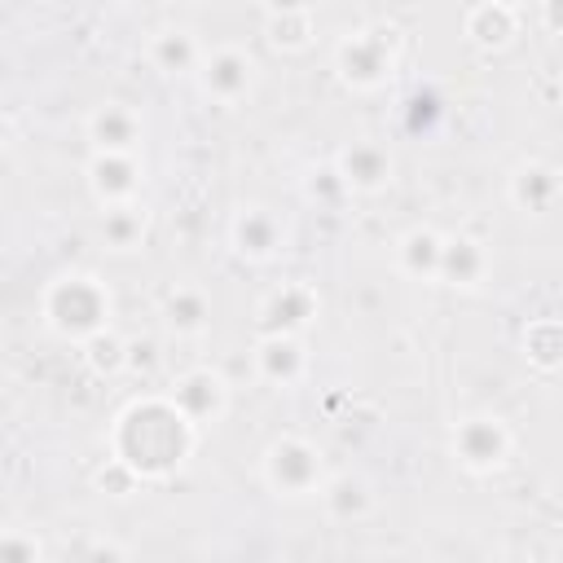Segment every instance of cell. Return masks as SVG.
I'll list each match as a JSON object with an SVG mask.
<instances>
[{
	"label": "cell",
	"mask_w": 563,
	"mask_h": 563,
	"mask_svg": "<svg viewBox=\"0 0 563 563\" xmlns=\"http://www.w3.org/2000/svg\"><path fill=\"white\" fill-rule=\"evenodd\" d=\"M198 427L176 409L172 396H136L128 400L110 422V457L123 462L141 484L145 479H172L198 449Z\"/></svg>",
	"instance_id": "6da1fadb"
},
{
	"label": "cell",
	"mask_w": 563,
	"mask_h": 563,
	"mask_svg": "<svg viewBox=\"0 0 563 563\" xmlns=\"http://www.w3.org/2000/svg\"><path fill=\"white\" fill-rule=\"evenodd\" d=\"M110 312H114L110 286L97 273H84V268L57 273L40 290V317H44V325L57 339L79 343V347L88 339H97L101 330H110Z\"/></svg>",
	"instance_id": "7a4b0ae2"
},
{
	"label": "cell",
	"mask_w": 563,
	"mask_h": 563,
	"mask_svg": "<svg viewBox=\"0 0 563 563\" xmlns=\"http://www.w3.org/2000/svg\"><path fill=\"white\" fill-rule=\"evenodd\" d=\"M330 66L339 75L343 88L352 92H378L396 79L400 70V35L396 26L387 22H365V26H352L334 40L330 48Z\"/></svg>",
	"instance_id": "3957f363"
},
{
	"label": "cell",
	"mask_w": 563,
	"mask_h": 563,
	"mask_svg": "<svg viewBox=\"0 0 563 563\" xmlns=\"http://www.w3.org/2000/svg\"><path fill=\"white\" fill-rule=\"evenodd\" d=\"M260 479L273 497L282 501H308L321 497V488L330 484L325 471V453L308 440V435H277L268 440V449L260 453Z\"/></svg>",
	"instance_id": "277c9868"
},
{
	"label": "cell",
	"mask_w": 563,
	"mask_h": 563,
	"mask_svg": "<svg viewBox=\"0 0 563 563\" xmlns=\"http://www.w3.org/2000/svg\"><path fill=\"white\" fill-rule=\"evenodd\" d=\"M510 453H515V431L497 413H466L449 431V457L466 475H493L510 462Z\"/></svg>",
	"instance_id": "5b68a950"
},
{
	"label": "cell",
	"mask_w": 563,
	"mask_h": 563,
	"mask_svg": "<svg viewBox=\"0 0 563 563\" xmlns=\"http://www.w3.org/2000/svg\"><path fill=\"white\" fill-rule=\"evenodd\" d=\"M194 79H198V92L207 101H216V106H242L255 92V84H260V62L242 44H216V48H207V57H202V66H198Z\"/></svg>",
	"instance_id": "8992f818"
},
{
	"label": "cell",
	"mask_w": 563,
	"mask_h": 563,
	"mask_svg": "<svg viewBox=\"0 0 563 563\" xmlns=\"http://www.w3.org/2000/svg\"><path fill=\"white\" fill-rule=\"evenodd\" d=\"M321 317V295L312 282H282L260 299L255 325L260 334H308Z\"/></svg>",
	"instance_id": "52a82bcc"
},
{
	"label": "cell",
	"mask_w": 563,
	"mask_h": 563,
	"mask_svg": "<svg viewBox=\"0 0 563 563\" xmlns=\"http://www.w3.org/2000/svg\"><path fill=\"white\" fill-rule=\"evenodd\" d=\"M330 167L339 172L343 189L347 194H383L391 180H396V158L383 141L374 136H356V141H343L330 158Z\"/></svg>",
	"instance_id": "ba28073f"
},
{
	"label": "cell",
	"mask_w": 563,
	"mask_h": 563,
	"mask_svg": "<svg viewBox=\"0 0 563 563\" xmlns=\"http://www.w3.org/2000/svg\"><path fill=\"white\" fill-rule=\"evenodd\" d=\"M172 400H176V409L202 431V427H211V422H220L224 413H229V383H224V374L220 369H211V365H189V369H180L176 378H172V391H167Z\"/></svg>",
	"instance_id": "9c48e42d"
},
{
	"label": "cell",
	"mask_w": 563,
	"mask_h": 563,
	"mask_svg": "<svg viewBox=\"0 0 563 563\" xmlns=\"http://www.w3.org/2000/svg\"><path fill=\"white\" fill-rule=\"evenodd\" d=\"M308 343L299 334H260L255 347H251V369L264 387H277V391H290L308 378Z\"/></svg>",
	"instance_id": "30bf717a"
},
{
	"label": "cell",
	"mask_w": 563,
	"mask_h": 563,
	"mask_svg": "<svg viewBox=\"0 0 563 563\" xmlns=\"http://www.w3.org/2000/svg\"><path fill=\"white\" fill-rule=\"evenodd\" d=\"M84 136L92 141V154H136L145 141V114L128 101H101L88 110Z\"/></svg>",
	"instance_id": "8fae6325"
},
{
	"label": "cell",
	"mask_w": 563,
	"mask_h": 563,
	"mask_svg": "<svg viewBox=\"0 0 563 563\" xmlns=\"http://www.w3.org/2000/svg\"><path fill=\"white\" fill-rule=\"evenodd\" d=\"M84 176H88V194L97 198L101 211L136 202L141 185H145V167L136 154H92Z\"/></svg>",
	"instance_id": "7c38bea8"
},
{
	"label": "cell",
	"mask_w": 563,
	"mask_h": 563,
	"mask_svg": "<svg viewBox=\"0 0 563 563\" xmlns=\"http://www.w3.org/2000/svg\"><path fill=\"white\" fill-rule=\"evenodd\" d=\"M229 246L246 264H268L286 246V224L268 207H255V202L251 207H238L233 220H229Z\"/></svg>",
	"instance_id": "4fadbf2b"
},
{
	"label": "cell",
	"mask_w": 563,
	"mask_h": 563,
	"mask_svg": "<svg viewBox=\"0 0 563 563\" xmlns=\"http://www.w3.org/2000/svg\"><path fill=\"white\" fill-rule=\"evenodd\" d=\"M559 198H563V172L545 158H523L506 176V202L523 216H545L559 207Z\"/></svg>",
	"instance_id": "5bb4252c"
},
{
	"label": "cell",
	"mask_w": 563,
	"mask_h": 563,
	"mask_svg": "<svg viewBox=\"0 0 563 563\" xmlns=\"http://www.w3.org/2000/svg\"><path fill=\"white\" fill-rule=\"evenodd\" d=\"M523 26V9L510 4V0H479V4H466L462 9V35L484 48V53H497V48H510L515 35Z\"/></svg>",
	"instance_id": "9a60e30c"
},
{
	"label": "cell",
	"mask_w": 563,
	"mask_h": 563,
	"mask_svg": "<svg viewBox=\"0 0 563 563\" xmlns=\"http://www.w3.org/2000/svg\"><path fill=\"white\" fill-rule=\"evenodd\" d=\"M202 57H207V44H202L198 31L185 26V22H167V26H158V31L145 40V62H150L158 75H198Z\"/></svg>",
	"instance_id": "2e32d148"
},
{
	"label": "cell",
	"mask_w": 563,
	"mask_h": 563,
	"mask_svg": "<svg viewBox=\"0 0 563 563\" xmlns=\"http://www.w3.org/2000/svg\"><path fill=\"white\" fill-rule=\"evenodd\" d=\"M493 273V251L475 233H444V260H440V282L453 290H479Z\"/></svg>",
	"instance_id": "e0dca14e"
},
{
	"label": "cell",
	"mask_w": 563,
	"mask_h": 563,
	"mask_svg": "<svg viewBox=\"0 0 563 563\" xmlns=\"http://www.w3.org/2000/svg\"><path fill=\"white\" fill-rule=\"evenodd\" d=\"M396 273L409 282H440V260H444V233L435 224H413L396 238L391 246Z\"/></svg>",
	"instance_id": "ac0fdd59"
},
{
	"label": "cell",
	"mask_w": 563,
	"mask_h": 563,
	"mask_svg": "<svg viewBox=\"0 0 563 563\" xmlns=\"http://www.w3.org/2000/svg\"><path fill=\"white\" fill-rule=\"evenodd\" d=\"M264 40L277 53H303L317 40V9L312 4H268L260 13Z\"/></svg>",
	"instance_id": "d6986e66"
},
{
	"label": "cell",
	"mask_w": 563,
	"mask_h": 563,
	"mask_svg": "<svg viewBox=\"0 0 563 563\" xmlns=\"http://www.w3.org/2000/svg\"><path fill=\"white\" fill-rule=\"evenodd\" d=\"M163 325L176 334V339H198V334H207V325H211V299H207V290L202 286H194V282H180V286H172L167 295H163Z\"/></svg>",
	"instance_id": "ffe728a7"
},
{
	"label": "cell",
	"mask_w": 563,
	"mask_h": 563,
	"mask_svg": "<svg viewBox=\"0 0 563 563\" xmlns=\"http://www.w3.org/2000/svg\"><path fill=\"white\" fill-rule=\"evenodd\" d=\"M519 352L537 374L563 369V317H532L519 330Z\"/></svg>",
	"instance_id": "44dd1931"
},
{
	"label": "cell",
	"mask_w": 563,
	"mask_h": 563,
	"mask_svg": "<svg viewBox=\"0 0 563 563\" xmlns=\"http://www.w3.org/2000/svg\"><path fill=\"white\" fill-rule=\"evenodd\" d=\"M321 510L334 523H356L374 510V488L361 475H330V484L321 488Z\"/></svg>",
	"instance_id": "7402d4cb"
},
{
	"label": "cell",
	"mask_w": 563,
	"mask_h": 563,
	"mask_svg": "<svg viewBox=\"0 0 563 563\" xmlns=\"http://www.w3.org/2000/svg\"><path fill=\"white\" fill-rule=\"evenodd\" d=\"M145 233H150V211H145L141 202L101 211V242H106L110 251L128 255V251H136V246L145 242Z\"/></svg>",
	"instance_id": "603a6c76"
},
{
	"label": "cell",
	"mask_w": 563,
	"mask_h": 563,
	"mask_svg": "<svg viewBox=\"0 0 563 563\" xmlns=\"http://www.w3.org/2000/svg\"><path fill=\"white\" fill-rule=\"evenodd\" d=\"M84 361L97 378H114L128 369V339H119L114 330H101L97 339L84 343Z\"/></svg>",
	"instance_id": "cb8c5ba5"
},
{
	"label": "cell",
	"mask_w": 563,
	"mask_h": 563,
	"mask_svg": "<svg viewBox=\"0 0 563 563\" xmlns=\"http://www.w3.org/2000/svg\"><path fill=\"white\" fill-rule=\"evenodd\" d=\"M40 537L26 528H9L0 541V563H40Z\"/></svg>",
	"instance_id": "d4e9b609"
},
{
	"label": "cell",
	"mask_w": 563,
	"mask_h": 563,
	"mask_svg": "<svg viewBox=\"0 0 563 563\" xmlns=\"http://www.w3.org/2000/svg\"><path fill=\"white\" fill-rule=\"evenodd\" d=\"M303 194H308L312 202H339V198H347V189H343V180H339V172H334L330 163L308 172V180H303Z\"/></svg>",
	"instance_id": "484cf974"
},
{
	"label": "cell",
	"mask_w": 563,
	"mask_h": 563,
	"mask_svg": "<svg viewBox=\"0 0 563 563\" xmlns=\"http://www.w3.org/2000/svg\"><path fill=\"white\" fill-rule=\"evenodd\" d=\"M79 563H132V559H128V550H123L119 541L101 537V541H92V545L79 554Z\"/></svg>",
	"instance_id": "4316f807"
},
{
	"label": "cell",
	"mask_w": 563,
	"mask_h": 563,
	"mask_svg": "<svg viewBox=\"0 0 563 563\" xmlns=\"http://www.w3.org/2000/svg\"><path fill=\"white\" fill-rule=\"evenodd\" d=\"M537 22H541L550 35H563V0H541Z\"/></svg>",
	"instance_id": "83f0119b"
}]
</instances>
